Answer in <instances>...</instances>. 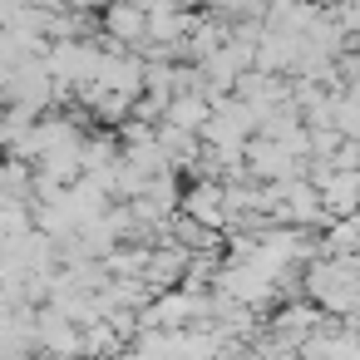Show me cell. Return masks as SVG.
Returning a JSON list of instances; mask_svg holds the SVG:
<instances>
[{
    "label": "cell",
    "instance_id": "277c9868",
    "mask_svg": "<svg viewBox=\"0 0 360 360\" xmlns=\"http://www.w3.org/2000/svg\"><path fill=\"white\" fill-rule=\"evenodd\" d=\"M316 326V311L311 306H286L281 316H276V330H286V335H301V330H311Z\"/></svg>",
    "mask_w": 360,
    "mask_h": 360
},
{
    "label": "cell",
    "instance_id": "3957f363",
    "mask_svg": "<svg viewBox=\"0 0 360 360\" xmlns=\"http://www.w3.org/2000/svg\"><path fill=\"white\" fill-rule=\"evenodd\" d=\"M212 99L207 94H188V99H173L168 104V114H163V124H173V129H183V134H198L202 139V129L212 124Z\"/></svg>",
    "mask_w": 360,
    "mask_h": 360
},
{
    "label": "cell",
    "instance_id": "6da1fadb",
    "mask_svg": "<svg viewBox=\"0 0 360 360\" xmlns=\"http://www.w3.org/2000/svg\"><path fill=\"white\" fill-rule=\"evenodd\" d=\"M183 217H193L207 232H227L232 227V207H227V183H193L183 193Z\"/></svg>",
    "mask_w": 360,
    "mask_h": 360
},
{
    "label": "cell",
    "instance_id": "7a4b0ae2",
    "mask_svg": "<svg viewBox=\"0 0 360 360\" xmlns=\"http://www.w3.org/2000/svg\"><path fill=\"white\" fill-rule=\"evenodd\" d=\"M104 35L114 40V50L148 45V6L143 0H109L104 6Z\"/></svg>",
    "mask_w": 360,
    "mask_h": 360
}]
</instances>
